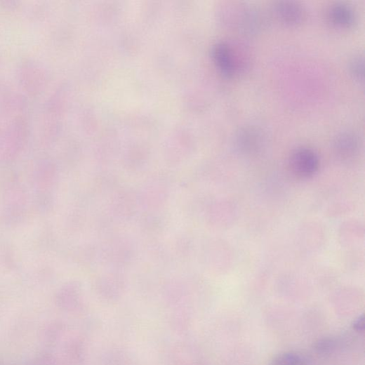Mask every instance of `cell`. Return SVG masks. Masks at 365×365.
<instances>
[{"label":"cell","instance_id":"6da1fadb","mask_svg":"<svg viewBox=\"0 0 365 365\" xmlns=\"http://www.w3.org/2000/svg\"><path fill=\"white\" fill-rule=\"evenodd\" d=\"M290 164L293 171L299 175L307 177L313 175L319 167V159L312 150L302 148L291 155Z\"/></svg>","mask_w":365,"mask_h":365},{"label":"cell","instance_id":"7a4b0ae2","mask_svg":"<svg viewBox=\"0 0 365 365\" xmlns=\"http://www.w3.org/2000/svg\"><path fill=\"white\" fill-rule=\"evenodd\" d=\"M213 56L220 71L226 76H232L235 72V63L228 46L224 43L215 45Z\"/></svg>","mask_w":365,"mask_h":365},{"label":"cell","instance_id":"3957f363","mask_svg":"<svg viewBox=\"0 0 365 365\" xmlns=\"http://www.w3.org/2000/svg\"><path fill=\"white\" fill-rule=\"evenodd\" d=\"M276 14L279 20L288 25H296L303 19V11L295 3L282 2L276 7Z\"/></svg>","mask_w":365,"mask_h":365},{"label":"cell","instance_id":"277c9868","mask_svg":"<svg viewBox=\"0 0 365 365\" xmlns=\"http://www.w3.org/2000/svg\"><path fill=\"white\" fill-rule=\"evenodd\" d=\"M331 22L340 27H349L354 22V14L348 6L339 4L332 7L328 13Z\"/></svg>","mask_w":365,"mask_h":365},{"label":"cell","instance_id":"5b68a950","mask_svg":"<svg viewBox=\"0 0 365 365\" xmlns=\"http://www.w3.org/2000/svg\"><path fill=\"white\" fill-rule=\"evenodd\" d=\"M337 152L343 157H350L358 150V140L357 136L350 132L340 133L335 142Z\"/></svg>","mask_w":365,"mask_h":365},{"label":"cell","instance_id":"8992f818","mask_svg":"<svg viewBox=\"0 0 365 365\" xmlns=\"http://www.w3.org/2000/svg\"><path fill=\"white\" fill-rule=\"evenodd\" d=\"M307 359L296 352L281 353L274 358L270 365H307Z\"/></svg>","mask_w":365,"mask_h":365},{"label":"cell","instance_id":"52a82bcc","mask_svg":"<svg viewBox=\"0 0 365 365\" xmlns=\"http://www.w3.org/2000/svg\"><path fill=\"white\" fill-rule=\"evenodd\" d=\"M342 343L339 338L327 337L317 340L313 345L314 350L318 353L326 354L337 350Z\"/></svg>","mask_w":365,"mask_h":365},{"label":"cell","instance_id":"ba28073f","mask_svg":"<svg viewBox=\"0 0 365 365\" xmlns=\"http://www.w3.org/2000/svg\"><path fill=\"white\" fill-rule=\"evenodd\" d=\"M351 74L357 80L364 79V64L362 57L358 55L353 58L349 64Z\"/></svg>","mask_w":365,"mask_h":365},{"label":"cell","instance_id":"9c48e42d","mask_svg":"<svg viewBox=\"0 0 365 365\" xmlns=\"http://www.w3.org/2000/svg\"><path fill=\"white\" fill-rule=\"evenodd\" d=\"M352 328L356 332H363L364 330V317L361 314L357 317L352 324Z\"/></svg>","mask_w":365,"mask_h":365}]
</instances>
